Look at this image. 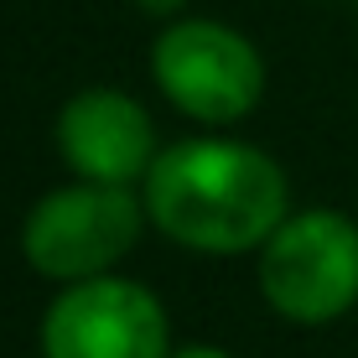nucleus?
Segmentation results:
<instances>
[{
	"label": "nucleus",
	"mask_w": 358,
	"mask_h": 358,
	"mask_svg": "<svg viewBox=\"0 0 358 358\" xmlns=\"http://www.w3.org/2000/svg\"><path fill=\"white\" fill-rule=\"evenodd\" d=\"M286 171L244 141H177L145 171V213L171 244L244 255L286 224Z\"/></svg>",
	"instance_id": "obj_1"
},
{
	"label": "nucleus",
	"mask_w": 358,
	"mask_h": 358,
	"mask_svg": "<svg viewBox=\"0 0 358 358\" xmlns=\"http://www.w3.org/2000/svg\"><path fill=\"white\" fill-rule=\"evenodd\" d=\"M145 203L130 187L109 182H73L47 192L21 224V255L47 280H94L125 260L141 239Z\"/></svg>",
	"instance_id": "obj_2"
},
{
	"label": "nucleus",
	"mask_w": 358,
	"mask_h": 358,
	"mask_svg": "<svg viewBox=\"0 0 358 358\" xmlns=\"http://www.w3.org/2000/svg\"><path fill=\"white\" fill-rule=\"evenodd\" d=\"M260 291L286 322L322 327L358 301V229L353 218L312 208L286 218L260 250Z\"/></svg>",
	"instance_id": "obj_3"
},
{
	"label": "nucleus",
	"mask_w": 358,
	"mask_h": 358,
	"mask_svg": "<svg viewBox=\"0 0 358 358\" xmlns=\"http://www.w3.org/2000/svg\"><path fill=\"white\" fill-rule=\"evenodd\" d=\"M151 73L171 104L203 125H234L265 99L260 52L224 21H171L151 47Z\"/></svg>",
	"instance_id": "obj_4"
},
{
	"label": "nucleus",
	"mask_w": 358,
	"mask_h": 358,
	"mask_svg": "<svg viewBox=\"0 0 358 358\" xmlns=\"http://www.w3.org/2000/svg\"><path fill=\"white\" fill-rule=\"evenodd\" d=\"M47 358H171L166 312L145 286L120 275L68 280L42 317Z\"/></svg>",
	"instance_id": "obj_5"
},
{
	"label": "nucleus",
	"mask_w": 358,
	"mask_h": 358,
	"mask_svg": "<svg viewBox=\"0 0 358 358\" xmlns=\"http://www.w3.org/2000/svg\"><path fill=\"white\" fill-rule=\"evenodd\" d=\"M57 151L78 171V182L130 187L156 162V130L145 109L120 89H83L57 115Z\"/></svg>",
	"instance_id": "obj_6"
},
{
	"label": "nucleus",
	"mask_w": 358,
	"mask_h": 358,
	"mask_svg": "<svg viewBox=\"0 0 358 358\" xmlns=\"http://www.w3.org/2000/svg\"><path fill=\"white\" fill-rule=\"evenodd\" d=\"M130 6H141L145 16H177V10L187 6V0H130Z\"/></svg>",
	"instance_id": "obj_7"
},
{
	"label": "nucleus",
	"mask_w": 358,
	"mask_h": 358,
	"mask_svg": "<svg viewBox=\"0 0 358 358\" xmlns=\"http://www.w3.org/2000/svg\"><path fill=\"white\" fill-rule=\"evenodd\" d=\"M171 358H234L224 348H208V343H197V348H182V353H171Z\"/></svg>",
	"instance_id": "obj_8"
}]
</instances>
